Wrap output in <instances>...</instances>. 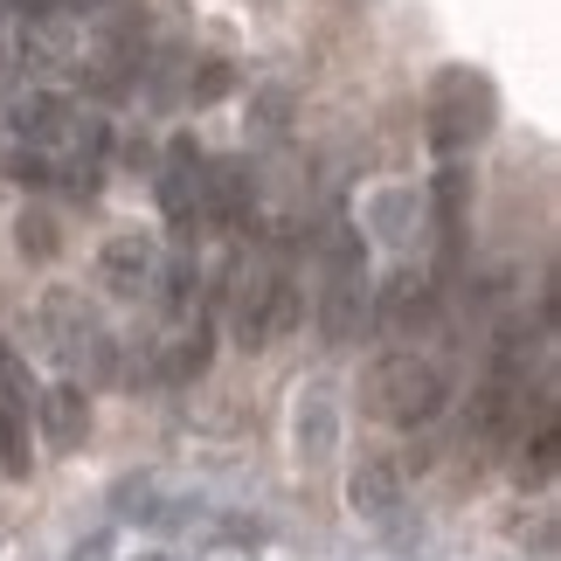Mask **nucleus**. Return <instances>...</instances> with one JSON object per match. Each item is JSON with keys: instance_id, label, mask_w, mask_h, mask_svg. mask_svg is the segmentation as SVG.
Returning a JSON list of instances; mask_svg holds the SVG:
<instances>
[{"instance_id": "aec40b11", "label": "nucleus", "mask_w": 561, "mask_h": 561, "mask_svg": "<svg viewBox=\"0 0 561 561\" xmlns=\"http://www.w3.org/2000/svg\"><path fill=\"white\" fill-rule=\"evenodd\" d=\"M146 561H160V554H146Z\"/></svg>"}, {"instance_id": "a211bd4d", "label": "nucleus", "mask_w": 561, "mask_h": 561, "mask_svg": "<svg viewBox=\"0 0 561 561\" xmlns=\"http://www.w3.org/2000/svg\"><path fill=\"white\" fill-rule=\"evenodd\" d=\"M8 181H21V187H49V181H56V160L35 153V146H21V153H8Z\"/></svg>"}, {"instance_id": "1a4fd4ad", "label": "nucleus", "mask_w": 561, "mask_h": 561, "mask_svg": "<svg viewBox=\"0 0 561 561\" xmlns=\"http://www.w3.org/2000/svg\"><path fill=\"white\" fill-rule=\"evenodd\" d=\"M250 174L243 160H208V229H250Z\"/></svg>"}, {"instance_id": "423d86ee", "label": "nucleus", "mask_w": 561, "mask_h": 561, "mask_svg": "<svg viewBox=\"0 0 561 561\" xmlns=\"http://www.w3.org/2000/svg\"><path fill=\"white\" fill-rule=\"evenodd\" d=\"M83 133V112L70 91H28L14 104V139L35 146V153H56V146H70Z\"/></svg>"}, {"instance_id": "20e7f679", "label": "nucleus", "mask_w": 561, "mask_h": 561, "mask_svg": "<svg viewBox=\"0 0 561 561\" xmlns=\"http://www.w3.org/2000/svg\"><path fill=\"white\" fill-rule=\"evenodd\" d=\"M485 125H492V91L471 70H450L437 91H430V146H437V153L479 146Z\"/></svg>"}, {"instance_id": "f03ea898", "label": "nucleus", "mask_w": 561, "mask_h": 561, "mask_svg": "<svg viewBox=\"0 0 561 561\" xmlns=\"http://www.w3.org/2000/svg\"><path fill=\"white\" fill-rule=\"evenodd\" d=\"M450 409V368L430 360L416 347L402 354H381L375 375H368V416L375 423H396V430H423Z\"/></svg>"}, {"instance_id": "9b49d317", "label": "nucleus", "mask_w": 561, "mask_h": 561, "mask_svg": "<svg viewBox=\"0 0 561 561\" xmlns=\"http://www.w3.org/2000/svg\"><path fill=\"white\" fill-rule=\"evenodd\" d=\"M347 500H354V513H368V520H381V513H396V506H402V471L388 465V458H360V465H354V485H347Z\"/></svg>"}, {"instance_id": "4468645a", "label": "nucleus", "mask_w": 561, "mask_h": 561, "mask_svg": "<svg viewBox=\"0 0 561 561\" xmlns=\"http://www.w3.org/2000/svg\"><path fill=\"white\" fill-rule=\"evenodd\" d=\"M381 319H388V327H423V319H430V285L402 271L396 285H388V306H381Z\"/></svg>"}, {"instance_id": "2eb2a0df", "label": "nucleus", "mask_w": 561, "mask_h": 561, "mask_svg": "<svg viewBox=\"0 0 561 561\" xmlns=\"http://www.w3.org/2000/svg\"><path fill=\"white\" fill-rule=\"evenodd\" d=\"M554 450H561V423H554V409L541 402V416H534V444H527V479L541 485V479H554Z\"/></svg>"}, {"instance_id": "f8f14e48", "label": "nucleus", "mask_w": 561, "mask_h": 561, "mask_svg": "<svg viewBox=\"0 0 561 561\" xmlns=\"http://www.w3.org/2000/svg\"><path fill=\"white\" fill-rule=\"evenodd\" d=\"M21 62H28V70H62V62H70L62 14H21Z\"/></svg>"}, {"instance_id": "6e6552de", "label": "nucleus", "mask_w": 561, "mask_h": 561, "mask_svg": "<svg viewBox=\"0 0 561 561\" xmlns=\"http://www.w3.org/2000/svg\"><path fill=\"white\" fill-rule=\"evenodd\" d=\"M153 271H160L153 236H112V243L98 250V277L112 291H125V298H139V285H153Z\"/></svg>"}, {"instance_id": "7ed1b4c3", "label": "nucleus", "mask_w": 561, "mask_h": 561, "mask_svg": "<svg viewBox=\"0 0 561 561\" xmlns=\"http://www.w3.org/2000/svg\"><path fill=\"white\" fill-rule=\"evenodd\" d=\"M160 215L167 229L194 243L208 229V160L194 139H167V160H160Z\"/></svg>"}, {"instance_id": "ddd939ff", "label": "nucleus", "mask_w": 561, "mask_h": 561, "mask_svg": "<svg viewBox=\"0 0 561 561\" xmlns=\"http://www.w3.org/2000/svg\"><path fill=\"white\" fill-rule=\"evenodd\" d=\"M28 465H35L28 409H21V396H0V471H8V479H28Z\"/></svg>"}, {"instance_id": "f3484780", "label": "nucleus", "mask_w": 561, "mask_h": 561, "mask_svg": "<svg viewBox=\"0 0 561 561\" xmlns=\"http://www.w3.org/2000/svg\"><path fill=\"white\" fill-rule=\"evenodd\" d=\"M194 291H202V271H194V256H174V264H167V312H187Z\"/></svg>"}, {"instance_id": "f257e3e1", "label": "nucleus", "mask_w": 561, "mask_h": 561, "mask_svg": "<svg viewBox=\"0 0 561 561\" xmlns=\"http://www.w3.org/2000/svg\"><path fill=\"white\" fill-rule=\"evenodd\" d=\"M215 306L229 312V333L236 347H271L277 333L298 319V291H291V271L285 264H256V256H236L215 285Z\"/></svg>"}, {"instance_id": "9d476101", "label": "nucleus", "mask_w": 561, "mask_h": 561, "mask_svg": "<svg viewBox=\"0 0 561 561\" xmlns=\"http://www.w3.org/2000/svg\"><path fill=\"white\" fill-rule=\"evenodd\" d=\"M42 430H49V450H77L91 437V396H83L77 381H56L49 396H42Z\"/></svg>"}, {"instance_id": "39448f33", "label": "nucleus", "mask_w": 561, "mask_h": 561, "mask_svg": "<svg viewBox=\"0 0 561 561\" xmlns=\"http://www.w3.org/2000/svg\"><path fill=\"white\" fill-rule=\"evenodd\" d=\"M42 319H49V340L62 360H91V368H112V333H104V319L83 306L77 291H49L42 298Z\"/></svg>"}, {"instance_id": "dca6fc26", "label": "nucleus", "mask_w": 561, "mask_h": 561, "mask_svg": "<svg viewBox=\"0 0 561 561\" xmlns=\"http://www.w3.org/2000/svg\"><path fill=\"white\" fill-rule=\"evenodd\" d=\"M14 243H21V256H35V264H42V256H56V250H62V229H56L42 208H21V222H14Z\"/></svg>"}, {"instance_id": "0eeeda50", "label": "nucleus", "mask_w": 561, "mask_h": 561, "mask_svg": "<svg viewBox=\"0 0 561 561\" xmlns=\"http://www.w3.org/2000/svg\"><path fill=\"white\" fill-rule=\"evenodd\" d=\"M360 312H368V285H360V243L340 236L333 264H327V340H354Z\"/></svg>"}, {"instance_id": "6ab92c4d", "label": "nucleus", "mask_w": 561, "mask_h": 561, "mask_svg": "<svg viewBox=\"0 0 561 561\" xmlns=\"http://www.w3.org/2000/svg\"><path fill=\"white\" fill-rule=\"evenodd\" d=\"M222 91H229V62H222V56H208L202 70H194V83H187V98H194V104H215V98H222Z\"/></svg>"}]
</instances>
